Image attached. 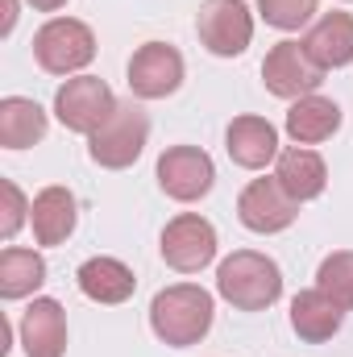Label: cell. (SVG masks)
I'll list each match as a JSON object with an SVG mask.
<instances>
[{
    "mask_svg": "<svg viewBox=\"0 0 353 357\" xmlns=\"http://www.w3.org/2000/svg\"><path fill=\"white\" fill-rule=\"evenodd\" d=\"M212 295L195 282H175V287H163L150 303V328L163 345L171 349H187V345H200L212 328Z\"/></svg>",
    "mask_w": 353,
    "mask_h": 357,
    "instance_id": "obj_1",
    "label": "cell"
},
{
    "mask_svg": "<svg viewBox=\"0 0 353 357\" xmlns=\"http://www.w3.org/2000/svg\"><path fill=\"white\" fill-rule=\"evenodd\" d=\"M216 291L237 312H266L283 295V270L258 250H237L216 266Z\"/></svg>",
    "mask_w": 353,
    "mask_h": 357,
    "instance_id": "obj_2",
    "label": "cell"
},
{
    "mask_svg": "<svg viewBox=\"0 0 353 357\" xmlns=\"http://www.w3.org/2000/svg\"><path fill=\"white\" fill-rule=\"evenodd\" d=\"M146 137H150L146 108L133 104V100H125V104H117V112L88 137V154H91V162L104 167V171H125V167H133L142 158Z\"/></svg>",
    "mask_w": 353,
    "mask_h": 357,
    "instance_id": "obj_3",
    "label": "cell"
},
{
    "mask_svg": "<svg viewBox=\"0 0 353 357\" xmlns=\"http://www.w3.org/2000/svg\"><path fill=\"white\" fill-rule=\"evenodd\" d=\"M33 59L46 75H75L96 59V33L75 17H50L33 33Z\"/></svg>",
    "mask_w": 353,
    "mask_h": 357,
    "instance_id": "obj_4",
    "label": "cell"
},
{
    "mask_svg": "<svg viewBox=\"0 0 353 357\" xmlns=\"http://www.w3.org/2000/svg\"><path fill=\"white\" fill-rule=\"evenodd\" d=\"M195 33L216 59H237L254 38V13L246 0H204L195 13Z\"/></svg>",
    "mask_w": 353,
    "mask_h": 357,
    "instance_id": "obj_5",
    "label": "cell"
},
{
    "mask_svg": "<svg viewBox=\"0 0 353 357\" xmlns=\"http://www.w3.org/2000/svg\"><path fill=\"white\" fill-rule=\"evenodd\" d=\"M117 104L121 100L112 96V88L104 79H96V75H75V79H67L54 91V116L63 121V129L84 133V137H91L117 112Z\"/></svg>",
    "mask_w": 353,
    "mask_h": 357,
    "instance_id": "obj_6",
    "label": "cell"
},
{
    "mask_svg": "<svg viewBox=\"0 0 353 357\" xmlns=\"http://www.w3.org/2000/svg\"><path fill=\"white\" fill-rule=\"evenodd\" d=\"M158 250H163V262L171 270L195 274L216 258V229L200 212H179L175 220H167Z\"/></svg>",
    "mask_w": 353,
    "mask_h": 357,
    "instance_id": "obj_7",
    "label": "cell"
},
{
    "mask_svg": "<svg viewBox=\"0 0 353 357\" xmlns=\"http://www.w3.org/2000/svg\"><path fill=\"white\" fill-rule=\"evenodd\" d=\"M262 84L278 100H303V96H316V88L324 84V71L308 59L303 42H278L270 46L262 63Z\"/></svg>",
    "mask_w": 353,
    "mask_h": 357,
    "instance_id": "obj_8",
    "label": "cell"
},
{
    "mask_svg": "<svg viewBox=\"0 0 353 357\" xmlns=\"http://www.w3.org/2000/svg\"><path fill=\"white\" fill-rule=\"evenodd\" d=\"M212 183H216V167L200 146H171L158 154V187L179 204L204 199Z\"/></svg>",
    "mask_w": 353,
    "mask_h": 357,
    "instance_id": "obj_9",
    "label": "cell"
},
{
    "mask_svg": "<svg viewBox=\"0 0 353 357\" xmlns=\"http://www.w3.org/2000/svg\"><path fill=\"white\" fill-rule=\"evenodd\" d=\"M183 88V54L167 42H146L129 59V91L137 100H167Z\"/></svg>",
    "mask_w": 353,
    "mask_h": 357,
    "instance_id": "obj_10",
    "label": "cell"
},
{
    "mask_svg": "<svg viewBox=\"0 0 353 357\" xmlns=\"http://www.w3.org/2000/svg\"><path fill=\"white\" fill-rule=\"evenodd\" d=\"M295 216H299V204L283 191L274 175L246 183V191L237 195V220L250 233H283L295 225Z\"/></svg>",
    "mask_w": 353,
    "mask_h": 357,
    "instance_id": "obj_11",
    "label": "cell"
},
{
    "mask_svg": "<svg viewBox=\"0 0 353 357\" xmlns=\"http://www.w3.org/2000/svg\"><path fill=\"white\" fill-rule=\"evenodd\" d=\"M21 349L25 357L67 354V312L59 299H33L21 316Z\"/></svg>",
    "mask_w": 353,
    "mask_h": 357,
    "instance_id": "obj_12",
    "label": "cell"
},
{
    "mask_svg": "<svg viewBox=\"0 0 353 357\" xmlns=\"http://www.w3.org/2000/svg\"><path fill=\"white\" fill-rule=\"evenodd\" d=\"M29 225H33V241L38 245H63L75 225H80V204L67 187H42L33 195V208H29Z\"/></svg>",
    "mask_w": 353,
    "mask_h": 357,
    "instance_id": "obj_13",
    "label": "cell"
},
{
    "mask_svg": "<svg viewBox=\"0 0 353 357\" xmlns=\"http://www.w3.org/2000/svg\"><path fill=\"white\" fill-rule=\"evenodd\" d=\"M225 150L246 171H262L266 162H274L283 154L278 150V129L266 116H233V125L225 129Z\"/></svg>",
    "mask_w": 353,
    "mask_h": 357,
    "instance_id": "obj_14",
    "label": "cell"
},
{
    "mask_svg": "<svg viewBox=\"0 0 353 357\" xmlns=\"http://www.w3.org/2000/svg\"><path fill=\"white\" fill-rule=\"evenodd\" d=\"M303 50L320 71H337L353 63V17L350 13H324L308 33H303Z\"/></svg>",
    "mask_w": 353,
    "mask_h": 357,
    "instance_id": "obj_15",
    "label": "cell"
},
{
    "mask_svg": "<svg viewBox=\"0 0 353 357\" xmlns=\"http://www.w3.org/2000/svg\"><path fill=\"white\" fill-rule=\"evenodd\" d=\"M341 324H345V307L333 303L320 287L299 291V295L291 299V328H295L299 341L324 345V341H333V337L341 333Z\"/></svg>",
    "mask_w": 353,
    "mask_h": 357,
    "instance_id": "obj_16",
    "label": "cell"
},
{
    "mask_svg": "<svg viewBox=\"0 0 353 357\" xmlns=\"http://www.w3.org/2000/svg\"><path fill=\"white\" fill-rule=\"evenodd\" d=\"M274 178L283 183V191H287L295 204H308V199L324 195V187H329V167H324V158H320L316 150L291 146V150L278 154Z\"/></svg>",
    "mask_w": 353,
    "mask_h": 357,
    "instance_id": "obj_17",
    "label": "cell"
},
{
    "mask_svg": "<svg viewBox=\"0 0 353 357\" xmlns=\"http://www.w3.org/2000/svg\"><path fill=\"white\" fill-rule=\"evenodd\" d=\"M341 104L329 100V96H303L287 108V137L295 146H316V142H329L337 129H341Z\"/></svg>",
    "mask_w": 353,
    "mask_h": 357,
    "instance_id": "obj_18",
    "label": "cell"
},
{
    "mask_svg": "<svg viewBox=\"0 0 353 357\" xmlns=\"http://www.w3.org/2000/svg\"><path fill=\"white\" fill-rule=\"evenodd\" d=\"M80 291L88 295L91 303H125L133 291H137V278L133 270L125 266L121 258H88L80 274H75Z\"/></svg>",
    "mask_w": 353,
    "mask_h": 357,
    "instance_id": "obj_19",
    "label": "cell"
},
{
    "mask_svg": "<svg viewBox=\"0 0 353 357\" xmlns=\"http://www.w3.org/2000/svg\"><path fill=\"white\" fill-rule=\"evenodd\" d=\"M46 137V108L25 96H4L0 100V146L4 150H25Z\"/></svg>",
    "mask_w": 353,
    "mask_h": 357,
    "instance_id": "obj_20",
    "label": "cell"
},
{
    "mask_svg": "<svg viewBox=\"0 0 353 357\" xmlns=\"http://www.w3.org/2000/svg\"><path fill=\"white\" fill-rule=\"evenodd\" d=\"M46 282V258L38 250L8 245L0 254V299H25Z\"/></svg>",
    "mask_w": 353,
    "mask_h": 357,
    "instance_id": "obj_21",
    "label": "cell"
},
{
    "mask_svg": "<svg viewBox=\"0 0 353 357\" xmlns=\"http://www.w3.org/2000/svg\"><path fill=\"white\" fill-rule=\"evenodd\" d=\"M316 287L333 299V303H341L345 312H353V250H337V254H329L320 270H316Z\"/></svg>",
    "mask_w": 353,
    "mask_h": 357,
    "instance_id": "obj_22",
    "label": "cell"
},
{
    "mask_svg": "<svg viewBox=\"0 0 353 357\" xmlns=\"http://www.w3.org/2000/svg\"><path fill=\"white\" fill-rule=\"evenodd\" d=\"M258 13H262L266 25L291 33V29H303L316 17V0H258Z\"/></svg>",
    "mask_w": 353,
    "mask_h": 357,
    "instance_id": "obj_23",
    "label": "cell"
},
{
    "mask_svg": "<svg viewBox=\"0 0 353 357\" xmlns=\"http://www.w3.org/2000/svg\"><path fill=\"white\" fill-rule=\"evenodd\" d=\"M0 191H4V216H0V237H4V241H13V237H17V229L25 225V212H29L33 204H25V195H21V187H17L13 178H4V183H0Z\"/></svg>",
    "mask_w": 353,
    "mask_h": 357,
    "instance_id": "obj_24",
    "label": "cell"
},
{
    "mask_svg": "<svg viewBox=\"0 0 353 357\" xmlns=\"http://www.w3.org/2000/svg\"><path fill=\"white\" fill-rule=\"evenodd\" d=\"M4 4V33H13V25H17V0H0Z\"/></svg>",
    "mask_w": 353,
    "mask_h": 357,
    "instance_id": "obj_25",
    "label": "cell"
},
{
    "mask_svg": "<svg viewBox=\"0 0 353 357\" xmlns=\"http://www.w3.org/2000/svg\"><path fill=\"white\" fill-rule=\"evenodd\" d=\"M29 4H33L38 13H54V8H63L67 0H29Z\"/></svg>",
    "mask_w": 353,
    "mask_h": 357,
    "instance_id": "obj_26",
    "label": "cell"
}]
</instances>
